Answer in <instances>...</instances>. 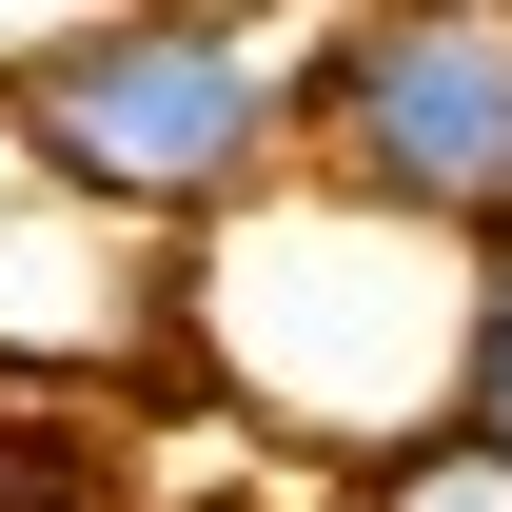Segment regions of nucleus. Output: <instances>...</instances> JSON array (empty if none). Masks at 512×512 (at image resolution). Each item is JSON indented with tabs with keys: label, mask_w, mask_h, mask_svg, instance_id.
<instances>
[{
	"label": "nucleus",
	"mask_w": 512,
	"mask_h": 512,
	"mask_svg": "<svg viewBox=\"0 0 512 512\" xmlns=\"http://www.w3.org/2000/svg\"><path fill=\"white\" fill-rule=\"evenodd\" d=\"M473 276H493V256L276 178L256 217H217V237L178 256L158 335L237 394L256 434L335 453V493H355V473H394V453L453 434V394H473Z\"/></svg>",
	"instance_id": "nucleus-1"
},
{
	"label": "nucleus",
	"mask_w": 512,
	"mask_h": 512,
	"mask_svg": "<svg viewBox=\"0 0 512 512\" xmlns=\"http://www.w3.org/2000/svg\"><path fill=\"white\" fill-rule=\"evenodd\" d=\"M296 99H316V20H20L0 40V178L99 217L138 256H197L217 217L296 178Z\"/></svg>",
	"instance_id": "nucleus-2"
},
{
	"label": "nucleus",
	"mask_w": 512,
	"mask_h": 512,
	"mask_svg": "<svg viewBox=\"0 0 512 512\" xmlns=\"http://www.w3.org/2000/svg\"><path fill=\"white\" fill-rule=\"evenodd\" d=\"M296 178L493 256L512 237V0H355V20H316Z\"/></svg>",
	"instance_id": "nucleus-3"
},
{
	"label": "nucleus",
	"mask_w": 512,
	"mask_h": 512,
	"mask_svg": "<svg viewBox=\"0 0 512 512\" xmlns=\"http://www.w3.org/2000/svg\"><path fill=\"white\" fill-rule=\"evenodd\" d=\"M335 512H512V453L493 434H434V453H394V473H355Z\"/></svg>",
	"instance_id": "nucleus-4"
},
{
	"label": "nucleus",
	"mask_w": 512,
	"mask_h": 512,
	"mask_svg": "<svg viewBox=\"0 0 512 512\" xmlns=\"http://www.w3.org/2000/svg\"><path fill=\"white\" fill-rule=\"evenodd\" d=\"M453 434L512 453V237H493V276H473V394H453Z\"/></svg>",
	"instance_id": "nucleus-5"
}]
</instances>
